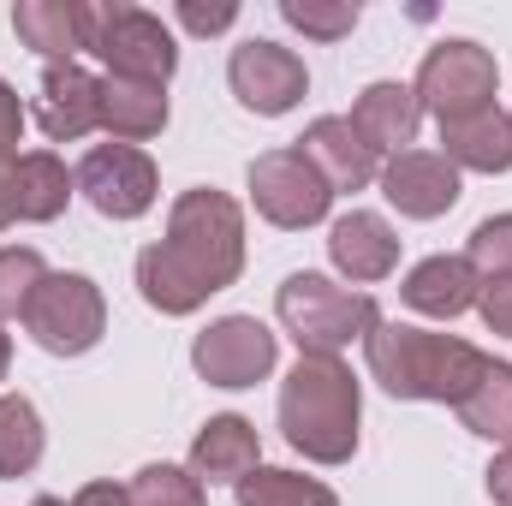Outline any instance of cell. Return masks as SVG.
Instances as JSON below:
<instances>
[{
	"label": "cell",
	"instance_id": "obj_17",
	"mask_svg": "<svg viewBox=\"0 0 512 506\" xmlns=\"http://www.w3.org/2000/svg\"><path fill=\"white\" fill-rule=\"evenodd\" d=\"M262 459V441H256V423L251 417H209L191 441V477L197 483H245Z\"/></svg>",
	"mask_w": 512,
	"mask_h": 506
},
{
	"label": "cell",
	"instance_id": "obj_20",
	"mask_svg": "<svg viewBox=\"0 0 512 506\" xmlns=\"http://www.w3.org/2000/svg\"><path fill=\"white\" fill-rule=\"evenodd\" d=\"M346 120L358 126V137H364L376 155H405V149L417 143L423 108H417V90H411V84H370Z\"/></svg>",
	"mask_w": 512,
	"mask_h": 506
},
{
	"label": "cell",
	"instance_id": "obj_8",
	"mask_svg": "<svg viewBox=\"0 0 512 506\" xmlns=\"http://www.w3.org/2000/svg\"><path fill=\"white\" fill-rule=\"evenodd\" d=\"M251 203L268 227L298 233V227H316L328 215L334 191L298 149H268V155L251 161Z\"/></svg>",
	"mask_w": 512,
	"mask_h": 506
},
{
	"label": "cell",
	"instance_id": "obj_4",
	"mask_svg": "<svg viewBox=\"0 0 512 506\" xmlns=\"http://www.w3.org/2000/svg\"><path fill=\"white\" fill-rule=\"evenodd\" d=\"M274 310H280V328L298 340L304 358H340L352 340H370L376 322H382V310H376L370 292L340 286V280L310 274V268L304 274H286Z\"/></svg>",
	"mask_w": 512,
	"mask_h": 506
},
{
	"label": "cell",
	"instance_id": "obj_14",
	"mask_svg": "<svg viewBox=\"0 0 512 506\" xmlns=\"http://www.w3.org/2000/svg\"><path fill=\"white\" fill-rule=\"evenodd\" d=\"M36 126L54 143H78L102 126V78L84 72L78 60L48 66L42 72V96H36Z\"/></svg>",
	"mask_w": 512,
	"mask_h": 506
},
{
	"label": "cell",
	"instance_id": "obj_15",
	"mask_svg": "<svg viewBox=\"0 0 512 506\" xmlns=\"http://www.w3.org/2000/svg\"><path fill=\"white\" fill-rule=\"evenodd\" d=\"M12 30H18L24 48L48 54V66H66L72 54H90L96 6H84V0H18Z\"/></svg>",
	"mask_w": 512,
	"mask_h": 506
},
{
	"label": "cell",
	"instance_id": "obj_31",
	"mask_svg": "<svg viewBox=\"0 0 512 506\" xmlns=\"http://www.w3.org/2000/svg\"><path fill=\"white\" fill-rule=\"evenodd\" d=\"M477 310H483L489 334L512 340V280H483V292H477Z\"/></svg>",
	"mask_w": 512,
	"mask_h": 506
},
{
	"label": "cell",
	"instance_id": "obj_34",
	"mask_svg": "<svg viewBox=\"0 0 512 506\" xmlns=\"http://www.w3.org/2000/svg\"><path fill=\"white\" fill-rule=\"evenodd\" d=\"M72 506H131V495L120 483H84V489L72 495Z\"/></svg>",
	"mask_w": 512,
	"mask_h": 506
},
{
	"label": "cell",
	"instance_id": "obj_13",
	"mask_svg": "<svg viewBox=\"0 0 512 506\" xmlns=\"http://www.w3.org/2000/svg\"><path fill=\"white\" fill-rule=\"evenodd\" d=\"M292 149H298L322 179H328V191H364V185H376V179H382V155L358 137L352 120H340V114L316 120V126L292 143Z\"/></svg>",
	"mask_w": 512,
	"mask_h": 506
},
{
	"label": "cell",
	"instance_id": "obj_32",
	"mask_svg": "<svg viewBox=\"0 0 512 506\" xmlns=\"http://www.w3.org/2000/svg\"><path fill=\"white\" fill-rule=\"evenodd\" d=\"M233 18H239L233 0H215V6H203V0H179V24L197 30V36H215V30H227Z\"/></svg>",
	"mask_w": 512,
	"mask_h": 506
},
{
	"label": "cell",
	"instance_id": "obj_10",
	"mask_svg": "<svg viewBox=\"0 0 512 506\" xmlns=\"http://www.w3.org/2000/svg\"><path fill=\"white\" fill-rule=\"evenodd\" d=\"M227 84H233L239 108H251V114H262V120H274V114H292V108L304 102L310 72H304V60H298L292 48H280V42H268V36H251V42L233 48V60H227Z\"/></svg>",
	"mask_w": 512,
	"mask_h": 506
},
{
	"label": "cell",
	"instance_id": "obj_19",
	"mask_svg": "<svg viewBox=\"0 0 512 506\" xmlns=\"http://www.w3.org/2000/svg\"><path fill=\"white\" fill-rule=\"evenodd\" d=\"M72 191H78V179H72L66 161L48 155V149H30V155H18V161L6 167L12 221H54V215H66Z\"/></svg>",
	"mask_w": 512,
	"mask_h": 506
},
{
	"label": "cell",
	"instance_id": "obj_21",
	"mask_svg": "<svg viewBox=\"0 0 512 506\" xmlns=\"http://www.w3.org/2000/svg\"><path fill=\"white\" fill-rule=\"evenodd\" d=\"M441 143H447L441 155L459 173H512V114H501V108L441 126Z\"/></svg>",
	"mask_w": 512,
	"mask_h": 506
},
{
	"label": "cell",
	"instance_id": "obj_11",
	"mask_svg": "<svg viewBox=\"0 0 512 506\" xmlns=\"http://www.w3.org/2000/svg\"><path fill=\"white\" fill-rule=\"evenodd\" d=\"M78 191L90 197L96 215L108 221H137L149 215L155 203V161L137 149V143H96L84 161H78Z\"/></svg>",
	"mask_w": 512,
	"mask_h": 506
},
{
	"label": "cell",
	"instance_id": "obj_35",
	"mask_svg": "<svg viewBox=\"0 0 512 506\" xmlns=\"http://www.w3.org/2000/svg\"><path fill=\"white\" fill-rule=\"evenodd\" d=\"M6 364H12V334L0 328V381H6Z\"/></svg>",
	"mask_w": 512,
	"mask_h": 506
},
{
	"label": "cell",
	"instance_id": "obj_36",
	"mask_svg": "<svg viewBox=\"0 0 512 506\" xmlns=\"http://www.w3.org/2000/svg\"><path fill=\"white\" fill-rule=\"evenodd\" d=\"M30 506H72V501H54V495H42V501H30Z\"/></svg>",
	"mask_w": 512,
	"mask_h": 506
},
{
	"label": "cell",
	"instance_id": "obj_3",
	"mask_svg": "<svg viewBox=\"0 0 512 506\" xmlns=\"http://www.w3.org/2000/svg\"><path fill=\"white\" fill-rule=\"evenodd\" d=\"M364 358L393 399H435V405H459L489 364L471 340L429 334L411 322H376V334L364 340Z\"/></svg>",
	"mask_w": 512,
	"mask_h": 506
},
{
	"label": "cell",
	"instance_id": "obj_29",
	"mask_svg": "<svg viewBox=\"0 0 512 506\" xmlns=\"http://www.w3.org/2000/svg\"><path fill=\"white\" fill-rule=\"evenodd\" d=\"M465 262L477 268V280H512V215L477 221V233L465 239Z\"/></svg>",
	"mask_w": 512,
	"mask_h": 506
},
{
	"label": "cell",
	"instance_id": "obj_33",
	"mask_svg": "<svg viewBox=\"0 0 512 506\" xmlns=\"http://www.w3.org/2000/svg\"><path fill=\"white\" fill-rule=\"evenodd\" d=\"M483 489H489V501L495 506H512V447L495 453V465L483 471Z\"/></svg>",
	"mask_w": 512,
	"mask_h": 506
},
{
	"label": "cell",
	"instance_id": "obj_26",
	"mask_svg": "<svg viewBox=\"0 0 512 506\" xmlns=\"http://www.w3.org/2000/svg\"><path fill=\"white\" fill-rule=\"evenodd\" d=\"M126 495L131 506H209L203 483L191 471H179V465H143L126 483Z\"/></svg>",
	"mask_w": 512,
	"mask_h": 506
},
{
	"label": "cell",
	"instance_id": "obj_27",
	"mask_svg": "<svg viewBox=\"0 0 512 506\" xmlns=\"http://www.w3.org/2000/svg\"><path fill=\"white\" fill-rule=\"evenodd\" d=\"M280 18L316 42H340L358 30V6L352 0H280Z\"/></svg>",
	"mask_w": 512,
	"mask_h": 506
},
{
	"label": "cell",
	"instance_id": "obj_16",
	"mask_svg": "<svg viewBox=\"0 0 512 506\" xmlns=\"http://www.w3.org/2000/svg\"><path fill=\"white\" fill-rule=\"evenodd\" d=\"M328 256H334V268H340L352 286H376V280H387V274L399 268V233L387 227L376 209H352V215L334 221Z\"/></svg>",
	"mask_w": 512,
	"mask_h": 506
},
{
	"label": "cell",
	"instance_id": "obj_1",
	"mask_svg": "<svg viewBox=\"0 0 512 506\" xmlns=\"http://www.w3.org/2000/svg\"><path fill=\"white\" fill-rule=\"evenodd\" d=\"M245 268V209L227 191H185L167 215V239L137 256V292L161 316H191L227 292Z\"/></svg>",
	"mask_w": 512,
	"mask_h": 506
},
{
	"label": "cell",
	"instance_id": "obj_2",
	"mask_svg": "<svg viewBox=\"0 0 512 506\" xmlns=\"http://www.w3.org/2000/svg\"><path fill=\"white\" fill-rule=\"evenodd\" d=\"M358 381L340 358H304L292 364V376L280 381V429L286 447L304 453L310 465H346L358 453Z\"/></svg>",
	"mask_w": 512,
	"mask_h": 506
},
{
	"label": "cell",
	"instance_id": "obj_28",
	"mask_svg": "<svg viewBox=\"0 0 512 506\" xmlns=\"http://www.w3.org/2000/svg\"><path fill=\"white\" fill-rule=\"evenodd\" d=\"M48 280V262L30 251V245H0V322L6 316H24L30 292Z\"/></svg>",
	"mask_w": 512,
	"mask_h": 506
},
{
	"label": "cell",
	"instance_id": "obj_6",
	"mask_svg": "<svg viewBox=\"0 0 512 506\" xmlns=\"http://www.w3.org/2000/svg\"><path fill=\"white\" fill-rule=\"evenodd\" d=\"M24 328L42 352L54 358H84L102 334H108V304L102 286L90 274H48L30 304H24Z\"/></svg>",
	"mask_w": 512,
	"mask_h": 506
},
{
	"label": "cell",
	"instance_id": "obj_9",
	"mask_svg": "<svg viewBox=\"0 0 512 506\" xmlns=\"http://www.w3.org/2000/svg\"><path fill=\"white\" fill-rule=\"evenodd\" d=\"M274 358H280V346H274V334H268L256 316H221V322H209V328L191 340L197 376L209 381V387H227V393L256 387L262 376H274Z\"/></svg>",
	"mask_w": 512,
	"mask_h": 506
},
{
	"label": "cell",
	"instance_id": "obj_25",
	"mask_svg": "<svg viewBox=\"0 0 512 506\" xmlns=\"http://www.w3.org/2000/svg\"><path fill=\"white\" fill-rule=\"evenodd\" d=\"M239 506H340V501L316 477H298V471H280V465H256L239 483Z\"/></svg>",
	"mask_w": 512,
	"mask_h": 506
},
{
	"label": "cell",
	"instance_id": "obj_23",
	"mask_svg": "<svg viewBox=\"0 0 512 506\" xmlns=\"http://www.w3.org/2000/svg\"><path fill=\"white\" fill-rule=\"evenodd\" d=\"M42 447H48V429L36 417V405L24 393H0V477L18 483L42 465Z\"/></svg>",
	"mask_w": 512,
	"mask_h": 506
},
{
	"label": "cell",
	"instance_id": "obj_30",
	"mask_svg": "<svg viewBox=\"0 0 512 506\" xmlns=\"http://www.w3.org/2000/svg\"><path fill=\"white\" fill-rule=\"evenodd\" d=\"M18 137H24V102H18V90L0 78V173L18 161Z\"/></svg>",
	"mask_w": 512,
	"mask_h": 506
},
{
	"label": "cell",
	"instance_id": "obj_22",
	"mask_svg": "<svg viewBox=\"0 0 512 506\" xmlns=\"http://www.w3.org/2000/svg\"><path fill=\"white\" fill-rule=\"evenodd\" d=\"M167 126V84H137V78H102V131L114 143H143Z\"/></svg>",
	"mask_w": 512,
	"mask_h": 506
},
{
	"label": "cell",
	"instance_id": "obj_18",
	"mask_svg": "<svg viewBox=\"0 0 512 506\" xmlns=\"http://www.w3.org/2000/svg\"><path fill=\"white\" fill-rule=\"evenodd\" d=\"M477 292H483V280H477V268H471L465 256H429V262H417V268L405 274V286H399V298H405L417 316H435V322H453V316L477 310Z\"/></svg>",
	"mask_w": 512,
	"mask_h": 506
},
{
	"label": "cell",
	"instance_id": "obj_24",
	"mask_svg": "<svg viewBox=\"0 0 512 506\" xmlns=\"http://www.w3.org/2000/svg\"><path fill=\"white\" fill-rule=\"evenodd\" d=\"M459 411V423L471 429V435H483V441H512V364H483V376L477 387L453 405Z\"/></svg>",
	"mask_w": 512,
	"mask_h": 506
},
{
	"label": "cell",
	"instance_id": "obj_5",
	"mask_svg": "<svg viewBox=\"0 0 512 506\" xmlns=\"http://www.w3.org/2000/svg\"><path fill=\"white\" fill-rule=\"evenodd\" d=\"M495 84H501L495 54L483 42L453 36V42H435L429 48V60H423V72H417L411 90H417V108L423 114H435L441 126H453V120H471V114L495 108Z\"/></svg>",
	"mask_w": 512,
	"mask_h": 506
},
{
	"label": "cell",
	"instance_id": "obj_7",
	"mask_svg": "<svg viewBox=\"0 0 512 506\" xmlns=\"http://www.w3.org/2000/svg\"><path fill=\"white\" fill-rule=\"evenodd\" d=\"M90 54L108 66V78H137V84H167L173 66H179V48H173V30L143 12V6H96V42Z\"/></svg>",
	"mask_w": 512,
	"mask_h": 506
},
{
	"label": "cell",
	"instance_id": "obj_12",
	"mask_svg": "<svg viewBox=\"0 0 512 506\" xmlns=\"http://www.w3.org/2000/svg\"><path fill=\"white\" fill-rule=\"evenodd\" d=\"M382 197L405 221H435L459 203V167L441 149H405L382 161Z\"/></svg>",
	"mask_w": 512,
	"mask_h": 506
}]
</instances>
